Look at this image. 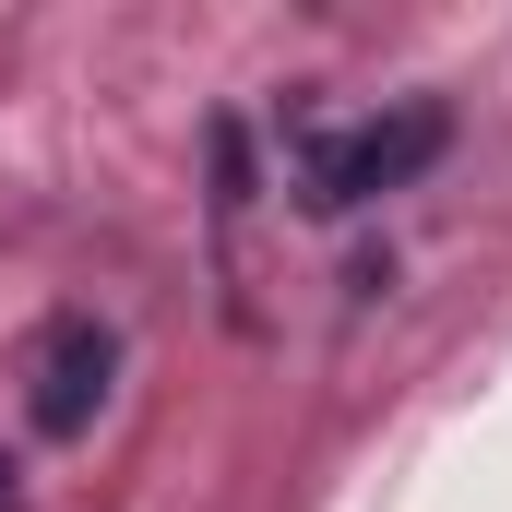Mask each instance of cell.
I'll return each mask as SVG.
<instances>
[{"instance_id":"3957f363","label":"cell","mask_w":512,"mask_h":512,"mask_svg":"<svg viewBox=\"0 0 512 512\" xmlns=\"http://www.w3.org/2000/svg\"><path fill=\"white\" fill-rule=\"evenodd\" d=\"M0 512H12V465H0Z\"/></svg>"},{"instance_id":"6da1fadb","label":"cell","mask_w":512,"mask_h":512,"mask_svg":"<svg viewBox=\"0 0 512 512\" xmlns=\"http://www.w3.org/2000/svg\"><path fill=\"white\" fill-rule=\"evenodd\" d=\"M441 143H453V108L405 96V108H382V120H358V131H322V143L298 155V203H310V215H358V203L405 191L417 167H441Z\"/></svg>"},{"instance_id":"7a4b0ae2","label":"cell","mask_w":512,"mask_h":512,"mask_svg":"<svg viewBox=\"0 0 512 512\" xmlns=\"http://www.w3.org/2000/svg\"><path fill=\"white\" fill-rule=\"evenodd\" d=\"M120 382V334L96 322V310H60L48 334H36V358H24V417L48 429V441H84L96 429V405Z\"/></svg>"}]
</instances>
